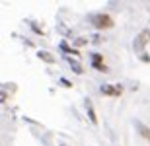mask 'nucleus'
<instances>
[{"label":"nucleus","instance_id":"nucleus-1","mask_svg":"<svg viewBox=\"0 0 150 146\" xmlns=\"http://www.w3.org/2000/svg\"><path fill=\"white\" fill-rule=\"evenodd\" d=\"M90 22H92V25H94L96 29H111L113 25H115V22H113V18L109 16V14H92L90 16Z\"/></svg>","mask_w":150,"mask_h":146},{"label":"nucleus","instance_id":"nucleus-2","mask_svg":"<svg viewBox=\"0 0 150 146\" xmlns=\"http://www.w3.org/2000/svg\"><path fill=\"white\" fill-rule=\"evenodd\" d=\"M148 43H150V29H142V31H140V33L134 37V41H133V49H134V53L142 55Z\"/></svg>","mask_w":150,"mask_h":146},{"label":"nucleus","instance_id":"nucleus-3","mask_svg":"<svg viewBox=\"0 0 150 146\" xmlns=\"http://www.w3.org/2000/svg\"><path fill=\"white\" fill-rule=\"evenodd\" d=\"M100 92H101V96H113V97H119L123 94V86L121 84H115V86H111V84H103L100 88Z\"/></svg>","mask_w":150,"mask_h":146},{"label":"nucleus","instance_id":"nucleus-4","mask_svg":"<svg viewBox=\"0 0 150 146\" xmlns=\"http://www.w3.org/2000/svg\"><path fill=\"white\" fill-rule=\"evenodd\" d=\"M90 59H92V66H94L96 70H100V72H105L107 70V66L103 64V56H101L100 53H92Z\"/></svg>","mask_w":150,"mask_h":146},{"label":"nucleus","instance_id":"nucleus-5","mask_svg":"<svg viewBox=\"0 0 150 146\" xmlns=\"http://www.w3.org/2000/svg\"><path fill=\"white\" fill-rule=\"evenodd\" d=\"M64 59H67V62H68V66L72 68L74 72L76 74H84V68H82V64H80V62L76 61V59H72V56L68 55V56H64Z\"/></svg>","mask_w":150,"mask_h":146},{"label":"nucleus","instance_id":"nucleus-6","mask_svg":"<svg viewBox=\"0 0 150 146\" xmlns=\"http://www.w3.org/2000/svg\"><path fill=\"white\" fill-rule=\"evenodd\" d=\"M86 113H88V117H90V123H92V125H98V117H96L94 105H92V101H90V99H86Z\"/></svg>","mask_w":150,"mask_h":146},{"label":"nucleus","instance_id":"nucleus-7","mask_svg":"<svg viewBox=\"0 0 150 146\" xmlns=\"http://www.w3.org/2000/svg\"><path fill=\"white\" fill-rule=\"evenodd\" d=\"M134 125H137V129H139L140 136H144L146 140L150 142V129H148V127H146V125H142V123H140V121H137V123H134Z\"/></svg>","mask_w":150,"mask_h":146},{"label":"nucleus","instance_id":"nucleus-8","mask_svg":"<svg viewBox=\"0 0 150 146\" xmlns=\"http://www.w3.org/2000/svg\"><path fill=\"white\" fill-rule=\"evenodd\" d=\"M37 56H39L43 62H47V64H53V62H55V56L51 55V53H47V51H39Z\"/></svg>","mask_w":150,"mask_h":146},{"label":"nucleus","instance_id":"nucleus-9","mask_svg":"<svg viewBox=\"0 0 150 146\" xmlns=\"http://www.w3.org/2000/svg\"><path fill=\"white\" fill-rule=\"evenodd\" d=\"M61 51H64V53H67V55H70V56H72V55H78V53L70 45H67V41H61Z\"/></svg>","mask_w":150,"mask_h":146},{"label":"nucleus","instance_id":"nucleus-10","mask_svg":"<svg viewBox=\"0 0 150 146\" xmlns=\"http://www.w3.org/2000/svg\"><path fill=\"white\" fill-rule=\"evenodd\" d=\"M88 43V37H78V39H74V45L76 47H84Z\"/></svg>","mask_w":150,"mask_h":146},{"label":"nucleus","instance_id":"nucleus-11","mask_svg":"<svg viewBox=\"0 0 150 146\" xmlns=\"http://www.w3.org/2000/svg\"><path fill=\"white\" fill-rule=\"evenodd\" d=\"M140 61L142 62H150V56L146 55V53H142V55H140Z\"/></svg>","mask_w":150,"mask_h":146},{"label":"nucleus","instance_id":"nucleus-12","mask_svg":"<svg viewBox=\"0 0 150 146\" xmlns=\"http://www.w3.org/2000/svg\"><path fill=\"white\" fill-rule=\"evenodd\" d=\"M61 146H67V144H61Z\"/></svg>","mask_w":150,"mask_h":146}]
</instances>
